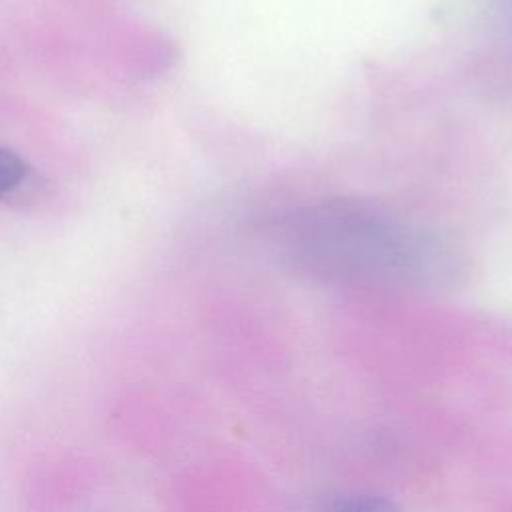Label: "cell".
<instances>
[{"mask_svg":"<svg viewBox=\"0 0 512 512\" xmlns=\"http://www.w3.org/2000/svg\"><path fill=\"white\" fill-rule=\"evenodd\" d=\"M30 180L28 164L14 154L0 146V200H10L22 190Z\"/></svg>","mask_w":512,"mask_h":512,"instance_id":"2","label":"cell"},{"mask_svg":"<svg viewBox=\"0 0 512 512\" xmlns=\"http://www.w3.org/2000/svg\"><path fill=\"white\" fill-rule=\"evenodd\" d=\"M494 4L500 14V24L504 26V34L500 36L504 50L498 52V58H502L506 64L502 74H508V80L512 82V0H494Z\"/></svg>","mask_w":512,"mask_h":512,"instance_id":"4","label":"cell"},{"mask_svg":"<svg viewBox=\"0 0 512 512\" xmlns=\"http://www.w3.org/2000/svg\"><path fill=\"white\" fill-rule=\"evenodd\" d=\"M272 254L298 274L350 286L438 290L466 274V252L434 226L360 198H324L272 218Z\"/></svg>","mask_w":512,"mask_h":512,"instance_id":"1","label":"cell"},{"mask_svg":"<svg viewBox=\"0 0 512 512\" xmlns=\"http://www.w3.org/2000/svg\"><path fill=\"white\" fill-rule=\"evenodd\" d=\"M320 512H402V508L386 496L352 494L326 502Z\"/></svg>","mask_w":512,"mask_h":512,"instance_id":"3","label":"cell"}]
</instances>
